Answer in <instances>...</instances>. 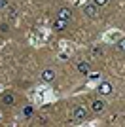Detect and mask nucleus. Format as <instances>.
<instances>
[{
    "instance_id": "16",
    "label": "nucleus",
    "mask_w": 125,
    "mask_h": 127,
    "mask_svg": "<svg viewBox=\"0 0 125 127\" xmlns=\"http://www.w3.org/2000/svg\"><path fill=\"white\" fill-rule=\"evenodd\" d=\"M95 2H97V4H99V6H102V4H106L108 0H95Z\"/></svg>"
},
{
    "instance_id": "13",
    "label": "nucleus",
    "mask_w": 125,
    "mask_h": 127,
    "mask_svg": "<svg viewBox=\"0 0 125 127\" xmlns=\"http://www.w3.org/2000/svg\"><path fill=\"white\" fill-rule=\"evenodd\" d=\"M91 53H93V57H100V55H102V51H100L99 48H95V49H91Z\"/></svg>"
},
{
    "instance_id": "7",
    "label": "nucleus",
    "mask_w": 125,
    "mask_h": 127,
    "mask_svg": "<svg viewBox=\"0 0 125 127\" xmlns=\"http://www.w3.org/2000/svg\"><path fill=\"white\" fill-rule=\"evenodd\" d=\"M99 93L100 95H110V93H112V85H110L108 82H102V84L99 85Z\"/></svg>"
},
{
    "instance_id": "3",
    "label": "nucleus",
    "mask_w": 125,
    "mask_h": 127,
    "mask_svg": "<svg viewBox=\"0 0 125 127\" xmlns=\"http://www.w3.org/2000/svg\"><path fill=\"white\" fill-rule=\"evenodd\" d=\"M2 102H4L6 106H11V104H15V95H13L11 91H6L4 95H2Z\"/></svg>"
},
{
    "instance_id": "8",
    "label": "nucleus",
    "mask_w": 125,
    "mask_h": 127,
    "mask_svg": "<svg viewBox=\"0 0 125 127\" xmlns=\"http://www.w3.org/2000/svg\"><path fill=\"white\" fill-rule=\"evenodd\" d=\"M59 17L64 19V21H70V19H72V11L68 10V8H61V10H59Z\"/></svg>"
},
{
    "instance_id": "9",
    "label": "nucleus",
    "mask_w": 125,
    "mask_h": 127,
    "mask_svg": "<svg viewBox=\"0 0 125 127\" xmlns=\"http://www.w3.org/2000/svg\"><path fill=\"white\" fill-rule=\"evenodd\" d=\"M66 25H68V21H64V19L57 17V21L53 23V29H55V31H64V29H66Z\"/></svg>"
},
{
    "instance_id": "12",
    "label": "nucleus",
    "mask_w": 125,
    "mask_h": 127,
    "mask_svg": "<svg viewBox=\"0 0 125 127\" xmlns=\"http://www.w3.org/2000/svg\"><path fill=\"white\" fill-rule=\"evenodd\" d=\"M8 15H10V19H15V15H17L15 8H10V11H8Z\"/></svg>"
},
{
    "instance_id": "15",
    "label": "nucleus",
    "mask_w": 125,
    "mask_h": 127,
    "mask_svg": "<svg viewBox=\"0 0 125 127\" xmlns=\"http://www.w3.org/2000/svg\"><path fill=\"white\" fill-rule=\"evenodd\" d=\"M6 6H8V0H0V10H4Z\"/></svg>"
},
{
    "instance_id": "1",
    "label": "nucleus",
    "mask_w": 125,
    "mask_h": 127,
    "mask_svg": "<svg viewBox=\"0 0 125 127\" xmlns=\"http://www.w3.org/2000/svg\"><path fill=\"white\" fill-rule=\"evenodd\" d=\"M83 13H85L87 17H97V13H99V4H97L95 0L87 2V4L83 6Z\"/></svg>"
},
{
    "instance_id": "4",
    "label": "nucleus",
    "mask_w": 125,
    "mask_h": 127,
    "mask_svg": "<svg viewBox=\"0 0 125 127\" xmlns=\"http://www.w3.org/2000/svg\"><path fill=\"white\" fill-rule=\"evenodd\" d=\"M42 80H44V82H53V80H55V70L53 68H46L44 72H42Z\"/></svg>"
},
{
    "instance_id": "14",
    "label": "nucleus",
    "mask_w": 125,
    "mask_h": 127,
    "mask_svg": "<svg viewBox=\"0 0 125 127\" xmlns=\"http://www.w3.org/2000/svg\"><path fill=\"white\" fill-rule=\"evenodd\" d=\"M8 31H10V29H8V25H6V23H2V25H0V32H4V34H6Z\"/></svg>"
},
{
    "instance_id": "5",
    "label": "nucleus",
    "mask_w": 125,
    "mask_h": 127,
    "mask_svg": "<svg viewBox=\"0 0 125 127\" xmlns=\"http://www.w3.org/2000/svg\"><path fill=\"white\" fill-rule=\"evenodd\" d=\"M78 72H80V74H83V76H87L89 72H91V66H89L87 61H82V63H78Z\"/></svg>"
},
{
    "instance_id": "2",
    "label": "nucleus",
    "mask_w": 125,
    "mask_h": 127,
    "mask_svg": "<svg viewBox=\"0 0 125 127\" xmlns=\"http://www.w3.org/2000/svg\"><path fill=\"white\" fill-rule=\"evenodd\" d=\"M72 116L76 122H82V120H85V116H87V112H85V108H82V106H78V108H74Z\"/></svg>"
},
{
    "instance_id": "10",
    "label": "nucleus",
    "mask_w": 125,
    "mask_h": 127,
    "mask_svg": "<svg viewBox=\"0 0 125 127\" xmlns=\"http://www.w3.org/2000/svg\"><path fill=\"white\" fill-rule=\"evenodd\" d=\"M32 114H34V110H32V106H25V108H23V116H25V118H31Z\"/></svg>"
},
{
    "instance_id": "6",
    "label": "nucleus",
    "mask_w": 125,
    "mask_h": 127,
    "mask_svg": "<svg viewBox=\"0 0 125 127\" xmlns=\"http://www.w3.org/2000/svg\"><path fill=\"white\" fill-rule=\"evenodd\" d=\"M91 110L93 112H102L104 110V101L102 99H95L93 104H91Z\"/></svg>"
},
{
    "instance_id": "11",
    "label": "nucleus",
    "mask_w": 125,
    "mask_h": 127,
    "mask_svg": "<svg viewBox=\"0 0 125 127\" xmlns=\"http://www.w3.org/2000/svg\"><path fill=\"white\" fill-rule=\"evenodd\" d=\"M116 49L118 51H125V40H120V42L116 44Z\"/></svg>"
}]
</instances>
